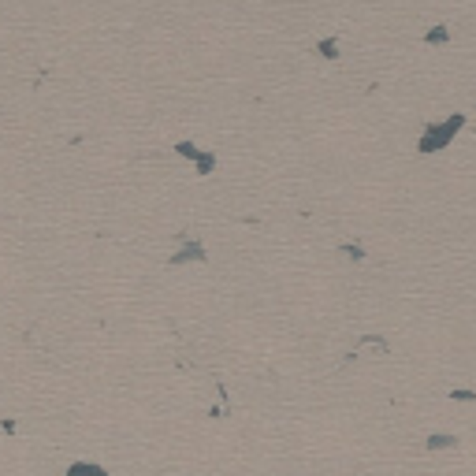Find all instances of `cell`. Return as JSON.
I'll return each instance as SVG.
<instances>
[{
  "instance_id": "obj_1",
  "label": "cell",
  "mask_w": 476,
  "mask_h": 476,
  "mask_svg": "<svg viewBox=\"0 0 476 476\" xmlns=\"http://www.w3.org/2000/svg\"><path fill=\"white\" fill-rule=\"evenodd\" d=\"M461 127H465V116H461V112L428 123L425 131H420V138H417V153H439V149H447L454 138L461 134Z\"/></svg>"
},
{
  "instance_id": "obj_2",
  "label": "cell",
  "mask_w": 476,
  "mask_h": 476,
  "mask_svg": "<svg viewBox=\"0 0 476 476\" xmlns=\"http://www.w3.org/2000/svg\"><path fill=\"white\" fill-rule=\"evenodd\" d=\"M209 257V250L198 242V238H182V250L171 257V264H187V261H205Z\"/></svg>"
},
{
  "instance_id": "obj_3",
  "label": "cell",
  "mask_w": 476,
  "mask_h": 476,
  "mask_svg": "<svg viewBox=\"0 0 476 476\" xmlns=\"http://www.w3.org/2000/svg\"><path fill=\"white\" fill-rule=\"evenodd\" d=\"M312 52H317L320 60H339V38H320L317 45H312Z\"/></svg>"
},
{
  "instance_id": "obj_4",
  "label": "cell",
  "mask_w": 476,
  "mask_h": 476,
  "mask_svg": "<svg viewBox=\"0 0 476 476\" xmlns=\"http://www.w3.org/2000/svg\"><path fill=\"white\" fill-rule=\"evenodd\" d=\"M458 447V436H450V431H431L428 436V450H450Z\"/></svg>"
},
{
  "instance_id": "obj_5",
  "label": "cell",
  "mask_w": 476,
  "mask_h": 476,
  "mask_svg": "<svg viewBox=\"0 0 476 476\" xmlns=\"http://www.w3.org/2000/svg\"><path fill=\"white\" fill-rule=\"evenodd\" d=\"M420 41H425V45H431V49H436V45H447V41H450V30H447V26H431Z\"/></svg>"
},
{
  "instance_id": "obj_6",
  "label": "cell",
  "mask_w": 476,
  "mask_h": 476,
  "mask_svg": "<svg viewBox=\"0 0 476 476\" xmlns=\"http://www.w3.org/2000/svg\"><path fill=\"white\" fill-rule=\"evenodd\" d=\"M193 164H198V175H209V171H216V157L209 153V149H198Z\"/></svg>"
},
{
  "instance_id": "obj_7",
  "label": "cell",
  "mask_w": 476,
  "mask_h": 476,
  "mask_svg": "<svg viewBox=\"0 0 476 476\" xmlns=\"http://www.w3.org/2000/svg\"><path fill=\"white\" fill-rule=\"evenodd\" d=\"M68 476H108L101 465H90V461H79V465H71Z\"/></svg>"
},
{
  "instance_id": "obj_8",
  "label": "cell",
  "mask_w": 476,
  "mask_h": 476,
  "mask_svg": "<svg viewBox=\"0 0 476 476\" xmlns=\"http://www.w3.org/2000/svg\"><path fill=\"white\" fill-rule=\"evenodd\" d=\"M339 253H342V257H350V261H365V250H361V246H354V242H342V246H339Z\"/></svg>"
},
{
  "instance_id": "obj_9",
  "label": "cell",
  "mask_w": 476,
  "mask_h": 476,
  "mask_svg": "<svg viewBox=\"0 0 476 476\" xmlns=\"http://www.w3.org/2000/svg\"><path fill=\"white\" fill-rule=\"evenodd\" d=\"M450 398H454V402H473L476 391H450Z\"/></svg>"
}]
</instances>
